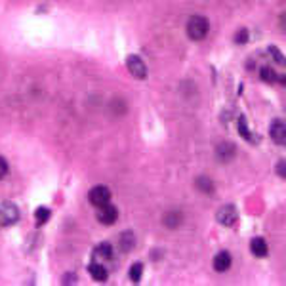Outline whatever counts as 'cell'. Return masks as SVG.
Instances as JSON below:
<instances>
[{"label":"cell","instance_id":"cell-1","mask_svg":"<svg viewBox=\"0 0 286 286\" xmlns=\"http://www.w3.org/2000/svg\"><path fill=\"white\" fill-rule=\"evenodd\" d=\"M208 19L202 17V16H193L189 21H187V34L189 38L193 40H202L206 34H208Z\"/></svg>","mask_w":286,"mask_h":286},{"label":"cell","instance_id":"cell-2","mask_svg":"<svg viewBox=\"0 0 286 286\" xmlns=\"http://www.w3.org/2000/svg\"><path fill=\"white\" fill-rule=\"evenodd\" d=\"M19 218V210L12 202H2L0 204V225H12Z\"/></svg>","mask_w":286,"mask_h":286},{"label":"cell","instance_id":"cell-3","mask_svg":"<svg viewBox=\"0 0 286 286\" xmlns=\"http://www.w3.org/2000/svg\"><path fill=\"white\" fill-rule=\"evenodd\" d=\"M88 199H90V202L94 204V206H103V204H109L111 202V191L105 187V185H98V187H94L92 191H90V195H88Z\"/></svg>","mask_w":286,"mask_h":286},{"label":"cell","instance_id":"cell-4","mask_svg":"<svg viewBox=\"0 0 286 286\" xmlns=\"http://www.w3.org/2000/svg\"><path fill=\"white\" fill-rule=\"evenodd\" d=\"M126 65H128V71H130L135 78L143 80V78L147 77V67H145V63H143V59H141V57H137V55H130V57L126 59Z\"/></svg>","mask_w":286,"mask_h":286},{"label":"cell","instance_id":"cell-5","mask_svg":"<svg viewBox=\"0 0 286 286\" xmlns=\"http://www.w3.org/2000/svg\"><path fill=\"white\" fill-rule=\"evenodd\" d=\"M216 218H218V221L223 223L225 227H233L235 223H236V219H238V214H236V208H235L233 204H227V206L219 208Z\"/></svg>","mask_w":286,"mask_h":286},{"label":"cell","instance_id":"cell-6","mask_svg":"<svg viewBox=\"0 0 286 286\" xmlns=\"http://www.w3.org/2000/svg\"><path fill=\"white\" fill-rule=\"evenodd\" d=\"M117 218H118V210L115 208L113 204H103V206H100V210H98V219H100L103 225L115 223Z\"/></svg>","mask_w":286,"mask_h":286},{"label":"cell","instance_id":"cell-7","mask_svg":"<svg viewBox=\"0 0 286 286\" xmlns=\"http://www.w3.org/2000/svg\"><path fill=\"white\" fill-rule=\"evenodd\" d=\"M235 155H236V149H235L233 143H229V141L219 143V145L216 147V156H218L221 162H229V160H233Z\"/></svg>","mask_w":286,"mask_h":286},{"label":"cell","instance_id":"cell-8","mask_svg":"<svg viewBox=\"0 0 286 286\" xmlns=\"http://www.w3.org/2000/svg\"><path fill=\"white\" fill-rule=\"evenodd\" d=\"M162 221H164V225H166L168 229H178L183 221L182 212H180V210H170V212H166V216H164Z\"/></svg>","mask_w":286,"mask_h":286},{"label":"cell","instance_id":"cell-9","mask_svg":"<svg viewBox=\"0 0 286 286\" xmlns=\"http://www.w3.org/2000/svg\"><path fill=\"white\" fill-rule=\"evenodd\" d=\"M231 267V254L229 252H219V254H216V258H214V269L218 271V273H223V271H227Z\"/></svg>","mask_w":286,"mask_h":286},{"label":"cell","instance_id":"cell-10","mask_svg":"<svg viewBox=\"0 0 286 286\" xmlns=\"http://www.w3.org/2000/svg\"><path fill=\"white\" fill-rule=\"evenodd\" d=\"M271 137L275 143L279 145H285L286 143V124L285 122H275L271 126Z\"/></svg>","mask_w":286,"mask_h":286},{"label":"cell","instance_id":"cell-11","mask_svg":"<svg viewBox=\"0 0 286 286\" xmlns=\"http://www.w3.org/2000/svg\"><path fill=\"white\" fill-rule=\"evenodd\" d=\"M250 250H252L254 256L265 258V256H267V242H265L261 236H256V238H252V242H250Z\"/></svg>","mask_w":286,"mask_h":286},{"label":"cell","instance_id":"cell-12","mask_svg":"<svg viewBox=\"0 0 286 286\" xmlns=\"http://www.w3.org/2000/svg\"><path fill=\"white\" fill-rule=\"evenodd\" d=\"M113 258V246L109 242H101L96 250H94V260H111Z\"/></svg>","mask_w":286,"mask_h":286},{"label":"cell","instance_id":"cell-13","mask_svg":"<svg viewBox=\"0 0 286 286\" xmlns=\"http://www.w3.org/2000/svg\"><path fill=\"white\" fill-rule=\"evenodd\" d=\"M134 242H135V238H134L132 231H126V233L120 235V250L122 252H130L134 248Z\"/></svg>","mask_w":286,"mask_h":286},{"label":"cell","instance_id":"cell-14","mask_svg":"<svg viewBox=\"0 0 286 286\" xmlns=\"http://www.w3.org/2000/svg\"><path fill=\"white\" fill-rule=\"evenodd\" d=\"M195 185H197V189H199L201 193H204V195H212V193H214V183H212L210 178H199V180L195 182Z\"/></svg>","mask_w":286,"mask_h":286},{"label":"cell","instance_id":"cell-15","mask_svg":"<svg viewBox=\"0 0 286 286\" xmlns=\"http://www.w3.org/2000/svg\"><path fill=\"white\" fill-rule=\"evenodd\" d=\"M90 275H92L96 281H105V279H107V269H105L101 263H92V265H90Z\"/></svg>","mask_w":286,"mask_h":286},{"label":"cell","instance_id":"cell-16","mask_svg":"<svg viewBox=\"0 0 286 286\" xmlns=\"http://www.w3.org/2000/svg\"><path fill=\"white\" fill-rule=\"evenodd\" d=\"M261 80H265V82H277V80H279V75H277L271 67H263V69H261Z\"/></svg>","mask_w":286,"mask_h":286},{"label":"cell","instance_id":"cell-17","mask_svg":"<svg viewBox=\"0 0 286 286\" xmlns=\"http://www.w3.org/2000/svg\"><path fill=\"white\" fill-rule=\"evenodd\" d=\"M238 132L242 134V137H244V139H248V141H254L252 134H250L248 126H246V118H244V117H240V118H238Z\"/></svg>","mask_w":286,"mask_h":286},{"label":"cell","instance_id":"cell-18","mask_svg":"<svg viewBox=\"0 0 286 286\" xmlns=\"http://www.w3.org/2000/svg\"><path fill=\"white\" fill-rule=\"evenodd\" d=\"M34 218H36V221L42 225V223H46V221L50 219V210L44 208V206H40V208L34 212Z\"/></svg>","mask_w":286,"mask_h":286},{"label":"cell","instance_id":"cell-19","mask_svg":"<svg viewBox=\"0 0 286 286\" xmlns=\"http://www.w3.org/2000/svg\"><path fill=\"white\" fill-rule=\"evenodd\" d=\"M141 273H143V265L141 263H134L130 267V279L134 283H137L141 279Z\"/></svg>","mask_w":286,"mask_h":286},{"label":"cell","instance_id":"cell-20","mask_svg":"<svg viewBox=\"0 0 286 286\" xmlns=\"http://www.w3.org/2000/svg\"><path fill=\"white\" fill-rule=\"evenodd\" d=\"M246 40H248V31L246 29H240L236 33V36H235V42L236 44H246Z\"/></svg>","mask_w":286,"mask_h":286},{"label":"cell","instance_id":"cell-21","mask_svg":"<svg viewBox=\"0 0 286 286\" xmlns=\"http://www.w3.org/2000/svg\"><path fill=\"white\" fill-rule=\"evenodd\" d=\"M269 52L273 53V57H275V61H277V63H286L285 55H283V53L279 52V50H277L275 46H271V48H269Z\"/></svg>","mask_w":286,"mask_h":286},{"label":"cell","instance_id":"cell-22","mask_svg":"<svg viewBox=\"0 0 286 286\" xmlns=\"http://www.w3.org/2000/svg\"><path fill=\"white\" fill-rule=\"evenodd\" d=\"M277 174H279L281 178H286V160H281V162L277 164Z\"/></svg>","mask_w":286,"mask_h":286},{"label":"cell","instance_id":"cell-23","mask_svg":"<svg viewBox=\"0 0 286 286\" xmlns=\"http://www.w3.org/2000/svg\"><path fill=\"white\" fill-rule=\"evenodd\" d=\"M6 174H8V162H6V160L0 156V180H2Z\"/></svg>","mask_w":286,"mask_h":286},{"label":"cell","instance_id":"cell-24","mask_svg":"<svg viewBox=\"0 0 286 286\" xmlns=\"http://www.w3.org/2000/svg\"><path fill=\"white\" fill-rule=\"evenodd\" d=\"M279 23H281V29H283V31H286V12H285V14H283V16H281V19H279Z\"/></svg>","mask_w":286,"mask_h":286}]
</instances>
